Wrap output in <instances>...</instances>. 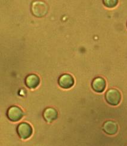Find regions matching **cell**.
Returning <instances> with one entry per match:
<instances>
[{
	"label": "cell",
	"mask_w": 127,
	"mask_h": 146,
	"mask_svg": "<svg viewBox=\"0 0 127 146\" xmlns=\"http://www.w3.org/2000/svg\"><path fill=\"white\" fill-rule=\"evenodd\" d=\"M48 5L42 1H35L32 3L31 11L34 16L38 17L44 16L48 12Z\"/></svg>",
	"instance_id": "obj_1"
},
{
	"label": "cell",
	"mask_w": 127,
	"mask_h": 146,
	"mask_svg": "<svg viewBox=\"0 0 127 146\" xmlns=\"http://www.w3.org/2000/svg\"><path fill=\"white\" fill-rule=\"evenodd\" d=\"M106 101L112 106H117L121 100V94L116 89H111L107 91L105 95Z\"/></svg>",
	"instance_id": "obj_2"
},
{
	"label": "cell",
	"mask_w": 127,
	"mask_h": 146,
	"mask_svg": "<svg viewBox=\"0 0 127 146\" xmlns=\"http://www.w3.org/2000/svg\"><path fill=\"white\" fill-rule=\"evenodd\" d=\"M17 131L18 135L22 139H27L31 136L32 128L31 126L26 122H23L17 126Z\"/></svg>",
	"instance_id": "obj_3"
},
{
	"label": "cell",
	"mask_w": 127,
	"mask_h": 146,
	"mask_svg": "<svg viewBox=\"0 0 127 146\" xmlns=\"http://www.w3.org/2000/svg\"><path fill=\"white\" fill-rule=\"evenodd\" d=\"M23 111L22 110L17 106H12L10 107L7 111V117L12 121H17L20 120L23 116Z\"/></svg>",
	"instance_id": "obj_4"
},
{
	"label": "cell",
	"mask_w": 127,
	"mask_h": 146,
	"mask_svg": "<svg viewBox=\"0 0 127 146\" xmlns=\"http://www.w3.org/2000/svg\"><path fill=\"white\" fill-rule=\"evenodd\" d=\"M59 86L63 89H69L74 84V77L69 74H64L60 76L58 81Z\"/></svg>",
	"instance_id": "obj_5"
},
{
	"label": "cell",
	"mask_w": 127,
	"mask_h": 146,
	"mask_svg": "<svg viewBox=\"0 0 127 146\" xmlns=\"http://www.w3.org/2000/svg\"><path fill=\"white\" fill-rule=\"evenodd\" d=\"M103 129L108 135H114L118 131V125L113 121L108 120L103 125Z\"/></svg>",
	"instance_id": "obj_6"
},
{
	"label": "cell",
	"mask_w": 127,
	"mask_h": 146,
	"mask_svg": "<svg viewBox=\"0 0 127 146\" xmlns=\"http://www.w3.org/2000/svg\"><path fill=\"white\" fill-rule=\"evenodd\" d=\"M106 87V83L105 79L102 77H97L92 82V88L96 92L101 93L105 90Z\"/></svg>",
	"instance_id": "obj_7"
},
{
	"label": "cell",
	"mask_w": 127,
	"mask_h": 146,
	"mask_svg": "<svg viewBox=\"0 0 127 146\" xmlns=\"http://www.w3.org/2000/svg\"><path fill=\"white\" fill-rule=\"evenodd\" d=\"M40 82L39 77L36 74H30L25 79V84L29 89H35Z\"/></svg>",
	"instance_id": "obj_8"
},
{
	"label": "cell",
	"mask_w": 127,
	"mask_h": 146,
	"mask_svg": "<svg viewBox=\"0 0 127 146\" xmlns=\"http://www.w3.org/2000/svg\"><path fill=\"white\" fill-rule=\"evenodd\" d=\"M57 116L58 113L56 110L54 108H47L43 113V117L47 122H51L56 120L57 118Z\"/></svg>",
	"instance_id": "obj_9"
},
{
	"label": "cell",
	"mask_w": 127,
	"mask_h": 146,
	"mask_svg": "<svg viewBox=\"0 0 127 146\" xmlns=\"http://www.w3.org/2000/svg\"><path fill=\"white\" fill-rule=\"evenodd\" d=\"M103 3L106 7L112 8V7H115V6L118 4V1L117 0H104Z\"/></svg>",
	"instance_id": "obj_10"
}]
</instances>
